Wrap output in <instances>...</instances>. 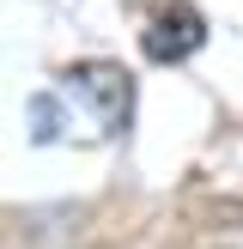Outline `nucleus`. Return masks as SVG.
<instances>
[{
  "label": "nucleus",
  "mask_w": 243,
  "mask_h": 249,
  "mask_svg": "<svg viewBox=\"0 0 243 249\" xmlns=\"http://www.w3.org/2000/svg\"><path fill=\"white\" fill-rule=\"evenodd\" d=\"M207 43V18L194 6H158L152 12V24L140 31V49H146V61H158V67H170V61H189L194 49Z\"/></svg>",
  "instance_id": "2"
},
{
  "label": "nucleus",
  "mask_w": 243,
  "mask_h": 249,
  "mask_svg": "<svg viewBox=\"0 0 243 249\" xmlns=\"http://www.w3.org/2000/svg\"><path fill=\"white\" fill-rule=\"evenodd\" d=\"M61 97H79L91 109V134H122L134 122V73L116 61H79L61 73Z\"/></svg>",
  "instance_id": "1"
}]
</instances>
